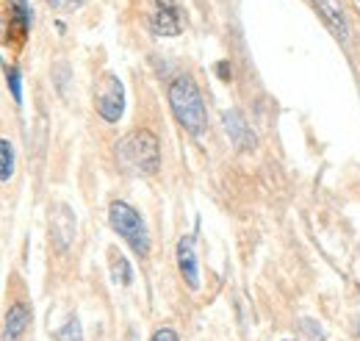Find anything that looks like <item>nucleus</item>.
<instances>
[{
	"label": "nucleus",
	"instance_id": "obj_6",
	"mask_svg": "<svg viewBox=\"0 0 360 341\" xmlns=\"http://www.w3.org/2000/svg\"><path fill=\"white\" fill-rule=\"evenodd\" d=\"M31 328V305L17 299L8 305L6 316H3V330H0V341H22Z\"/></svg>",
	"mask_w": 360,
	"mask_h": 341
},
{
	"label": "nucleus",
	"instance_id": "obj_13",
	"mask_svg": "<svg viewBox=\"0 0 360 341\" xmlns=\"http://www.w3.org/2000/svg\"><path fill=\"white\" fill-rule=\"evenodd\" d=\"M6 84H8V89H11L14 103L20 106V103H22V75H20V70H17V67L6 70Z\"/></svg>",
	"mask_w": 360,
	"mask_h": 341
},
{
	"label": "nucleus",
	"instance_id": "obj_16",
	"mask_svg": "<svg viewBox=\"0 0 360 341\" xmlns=\"http://www.w3.org/2000/svg\"><path fill=\"white\" fill-rule=\"evenodd\" d=\"M150 341H180V336L175 328H158V330L150 336Z\"/></svg>",
	"mask_w": 360,
	"mask_h": 341
},
{
	"label": "nucleus",
	"instance_id": "obj_3",
	"mask_svg": "<svg viewBox=\"0 0 360 341\" xmlns=\"http://www.w3.org/2000/svg\"><path fill=\"white\" fill-rule=\"evenodd\" d=\"M108 222H111L114 233L128 242V247L136 256L147 258V253H150V230H147V222L141 219V213L136 211L131 203L114 200L108 206Z\"/></svg>",
	"mask_w": 360,
	"mask_h": 341
},
{
	"label": "nucleus",
	"instance_id": "obj_2",
	"mask_svg": "<svg viewBox=\"0 0 360 341\" xmlns=\"http://www.w3.org/2000/svg\"><path fill=\"white\" fill-rule=\"evenodd\" d=\"M117 164L131 175H155L161 167L158 136L147 128H136L117 142Z\"/></svg>",
	"mask_w": 360,
	"mask_h": 341
},
{
	"label": "nucleus",
	"instance_id": "obj_15",
	"mask_svg": "<svg viewBox=\"0 0 360 341\" xmlns=\"http://www.w3.org/2000/svg\"><path fill=\"white\" fill-rule=\"evenodd\" d=\"M56 11H75V8H81L86 0H47Z\"/></svg>",
	"mask_w": 360,
	"mask_h": 341
},
{
	"label": "nucleus",
	"instance_id": "obj_11",
	"mask_svg": "<svg viewBox=\"0 0 360 341\" xmlns=\"http://www.w3.org/2000/svg\"><path fill=\"white\" fill-rule=\"evenodd\" d=\"M14 164H17L14 144L8 139H0V183H8L14 178Z\"/></svg>",
	"mask_w": 360,
	"mask_h": 341
},
{
	"label": "nucleus",
	"instance_id": "obj_14",
	"mask_svg": "<svg viewBox=\"0 0 360 341\" xmlns=\"http://www.w3.org/2000/svg\"><path fill=\"white\" fill-rule=\"evenodd\" d=\"M56 339L58 341H81V322L75 316L67 319V325L61 330H56Z\"/></svg>",
	"mask_w": 360,
	"mask_h": 341
},
{
	"label": "nucleus",
	"instance_id": "obj_7",
	"mask_svg": "<svg viewBox=\"0 0 360 341\" xmlns=\"http://www.w3.org/2000/svg\"><path fill=\"white\" fill-rule=\"evenodd\" d=\"M175 258H178V269H180L183 283H186L191 292H197V289H200V261H197L194 236H180Z\"/></svg>",
	"mask_w": 360,
	"mask_h": 341
},
{
	"label": "nucleus",
	"instance_id": "obj_18",
	"mask_svg": "<svg viewBox=\"0 0 360 341\" xmlns=\"http://www.w3.org/2000/svg\"><path fill=\"white\" fill-rule=\"evenodd\" d=\"M283 341H294V339H283Z\"/></svg>",
	"mask_w": 360,
	"mask_h": 341
},
{
	"label": "nucleus",
	"instance_id": "obj_1",
	"mask_svg": "<svg viewBox=\"0 0 360 341\" xmlns=\"http://www.w3.org/2000/svg\"><path fill=\"white\" fill-rule=\"evenodd\" d=\"M167 97H169V108H172L180 128L191 136H202L208 128V111H205L202 92L194 84V78L178 75L167 89Z\"/></svg>",
	"mask_w": 360,
	"mask_h": 341
},
{
	"label": "nucleus",
	"instance_id": "obj_12",
	"mask_svg": "<svg viewBox=\"0 0 360 341\" xmlns=\"http://www.w3.org/2000/svg\"><path fill=\"white\" fill-rule=\"evenodd\" d=\"M114 253V250H111ZM111 269H114V278H117V283H122V286H131L134 283V269H131V264L125 261L122 256H111Z\"/></svg>",
	"mask_w": 360,
	"mask_h": 341
},
{
	"label": "nucleus",
	"instance_id": "obj_5",
	"mask_svg": "<svg viewBox=\"0 0 360 341\" xmlns=\"http://www.w3.org/2000/svg\"><path fill=\"white\" fill-rule=\"evenodd\" d=\"M150 31L155 37H178L183 31L180 6L175 0H155V11L150 17Z\"/></svg>",
	"mask_w": 360,
	"mask_h": 341
},
{
	"label": "nucleus",
	"instance_id": "obj_17",
	"mask_svg": "<svg viewBox=\"0 0 360 341\" xmlns=\"http://www.w3.org/2000/svg\"><path fill=\"white\" fill-rule=\"evenodd\" d=\"M217 70L222 73V75H219L222 81H227V78H230V75H227V73H230V70H227V61H219V64H217Z\"/></svg>",
	"mask_w": 360,
	"mask_h": 341
},
{
	"label": "nucleus",
	"instance_id": "obj_4",
	"mask_svg": "<svg viewBox=\"0 0 360 341\" xmlns=\"http://www.w3.org/2000/svg\"><path fill=\"white\" fill-rule=\"evenodd\" d=\"M94 111L108 123H120L125 114V86L114 73H103L94 86Z\"/></svg>",
	"mask_w": 360,
	"mask_h": 341
},
{
	"label": "nucleus",
	"instance_id": "obj_10",
	"mask_svg": "<svg viewBox=\"0 0 360 341\" xmlns=\"http://www.w3.org/2000/svg\"><path fill=\"white\" fill-rule=\"evenodd\" d=\"M31 28V8L25 0H8V31L17 34V42L25 39Z\"/></svg>",
	"mask_w": 360,
	"mask_h": 341
},
{
	"label": "nucleus",
	"instance_id": "obj_9",
	"mask_svg": "<svg viewBox=\"0 0 360 341\" xmlns=\"http://www.w3.org/2000/svg\"><path fill=\"white\" fill-rule=\"evenodd\" d=\"M222 125H225L233 147H238V150H252L255 147V133H252L250 123L238 111H225L222 114Z\"/></svg>",
	"mask_w": 360,
	"mask_h": 341
},
{
	"label": "nucleus",
	"instance_id": "obj_8",
	"mask_svg": "<svg viewBox=\"0 0 360 341\" xmlns=\"http://www.w3.org/2000/svg\"><path fill=\"white\" fill-rule=\"evenodd\" d=\"M75 228H78L75 213L70 211L67 206H53V211H50V236H53V242H56V247L61 253L70 250V244L75 239Z\"/></svg>",
	"mask_w": 360,
	"mask_h": 341
}]
</instances>
